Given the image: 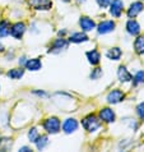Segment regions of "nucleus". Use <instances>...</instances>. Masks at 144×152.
I'll use <instances>...</instances> for the list:
<instances>
[{"label": "nucleus", "mask_w": 144, "mask_h": 152, "mask_svg": "<svg viewBox=\"0 0 144 152\" xmlns=\"http://www.w3.org/2000/svg\"><path fill=\"white\" fill-rule=\"evenodd\" d=\"M82 125L83 128L87 130V132H96L97 129H100L101 126V120L97 118L96 115H93V114H89V115H87L84 119L82 120Z\"/></svg>", "instance_id": "1"}, {"label": "nucleus", "mask_w": 144, "mask_h": 152, "mask_svg": "<svg viewBox=\"0 0 144 152\" xmlns=\"http://www.w3.org/2000/svg\"><path fill=\"white\" fill-rule=\"evenodd\" d=\"M42 125H44V129L46 132L51 133V134H56L59 130H60V120H59L56 116L47 118Z\"/></svg>", "instance_id": "2"}, {"label": "nucleus", "mask_w": 144, "mask_h": 152, "mask_svg": "<svg viewBox=\"0 0 144 152\" xmlns=\"http://www.w3.org/2000/svg\"><path fill=\"white\" fill-rule=\"evenodd\" d=\"M68 41L65 39H56L54 42H52V45L50 46V49H49V53H51V54H60L61 51H64V50L68 49Z\"/></svg>", "instance_id": "3"}, {"label": "nucleus", "mask_w": 144, "mask_h": 152, "mask_svg": "<svg viewBox=\"0 0 144 152\" xmlns=\"http://www.w3.org/2000/svg\"><path fill=\"white\" fill-rule=\"evenodd\" d=\"M28 4L31 8L37 10H49L52 7L51 0H28Z\"/></svg>", "instance_id": "4"}, {"label": "nucleus", "mask_w": 144, "mask_h": 152, "mask_svg": "<svg viewBox=\"0 0 144 152\" xmlns=\"http://www.w3.org/2000/svg\"><path fill=\"white\" fill-rule=\"evenodd\" d=\"M26 32V24L23 22H17L13 26H10V35L14 37L15 40H20L23 33Z\"/></svg>", "instance_id": "5"}, {"label": "nucleus", "mask_w": 144, "mask_h": 152, "mask_svg": "<svg viewBox=\"0 0 144 152\" xmlns=\"http://www.w3.org/2000/svg\"><path fill=\"white\" fill-rule=\"evenodd\" d=\"M122 9H124V3L121 0H112L110 3V13L115 18H119L121 15Z\"/></svg>", "instance_id": "6"}, {"label": "nucleus", "mask_w": 144, "mask_h": 152, "mask_svg": "<svg viewBox=\"0 0 144 152\" xmlns=\"http://www.w3.org/2000/svg\"><path fill=\"white\" fill-rule=\"evenodd\" d=\"M125 99V94L121 90H112L110 94L107 95V101L108 104H119Z\"/></svg>", "instance_id": "7"}, {"label": "nucleus", "mask_w": 144, "mask_h": 152, "mask_svg": "<svg viewBox=\"0 0 144 152\" xmlns=\"http://www.w3.org/2000/svg\"><path fill=\"white\" fill-rule=\"evenodd\" d=\"M113 29H115V22L113 20H103L97 27V31H98L100 35H106V33L112 32Z\"/></svg>", "instance_id": "8"}, {"label": "nucleus", "mask_w": 144, "mask_h": 152, "mask_svg": "<svg viewBox=\"0 0 144 152\" xmlns=\"http://www.w3.org/2000/svg\"><path fill=\"white\" fill-rule=\"evenodd\" d=\"M77 129H78V121L73 119V118L66 119L64 121V124H63V130H64V133H66V134L74 133Z\"/></svg>", "instance_id": "9"}, {"label": "nucleus", "mask_w": 144, "mask_h": 152, "mask_svg": "<svg viewBox=\"0 0 144 152\" xmlns=\"http://www.w3.org/2000/svg\"><path fill=\"white\" fill-rule=\"evenodd\" d=\"M79 26L84 32H89L92 29H95L96 23H95V20L89 18V17H82V18L79 19Z\"/></svg>", "instance_id": "10"}, {"label": "nucleus", "mask_w": 144, "mask_h": 152, "mask_svg": "<svg viewBox=\"0 0 144 152\" xmlns=\"http://www.w3.org/2000/svg\"><path fill=\"white\" fill-rule=\"evenodd\" d=\"M100 119L105 123H112V121H115V113L111 109L105 107L100 111Z\"/></svg>", "instance_id": "11"}, {"label": "nucleus", "mask_w": 144, "mask_h": 152, "mask_svg": "<svg viewBox=\"0 0 144 152\" xmlns=\"http://www.w3.org/2000/svg\"><path fill=\"white\" fill-rule=\"evenodd\" d=\"M143 8H144L143 3H140V1L133 3L130 5V8L128 9V17H129V18H135V17H137L143 10Z\"/></svg>", "instance_id": "12"}, {"label": "nucleus", "mask_w": 144, "mask_h": 152, "mask_svg": "<svg viewBox=\"0 0 144 152\" xmlns=\"http://www.w3.org/2000/svg\"><path fill=\"white\" fill-rule=\"evenodd\" d=\"M126 31H128L130 35L137 36L138 33L140 32V26H139V23H138L135 19L130 18V19L128 20V23H126Z\"/></svg>", "instance_id": "13"}, {"label": "nucleus", "mask_w": 144, "mask_h": 152, "mask_svg": "<svg viewBox=\"0 0 144 152\" xmlns=\"http://www.w3.org/2000/svg\"><path fill=\"white\" fill-rule=\"evenodd\" d=\"M117 77L119 79H120V82L122 83H126V82H130V81H133V75H131L129 73V70L125 68V66H120L117 70Z\"/></svg>", "instance_id": "14"}, {"label": "nucleus", "mask_w": 144, "mask_h": 152, "mask_svg": "<svg viewBox=\"0 0 144 152\" xmlns=\"http://www.w3.org/2000/svg\"><path fill=\"white\" fill-rule=\"evenodd\" d=\"M24 65H26V68L28 70H31V72L40 70L42 68V63H41L40 59H37V58H35V59H28Z\"/></svg>", "instance_id": "15"}, {"label": "nucleus", "mask_w": 144, "mask_h": 152, "mask_svg": "<svg viewBox=\"0 0 144 152\" xmlns=\"http://www.w3.org/2000/svg\"><path fill=\"white\" fill-rule=\"evenodd\" d=\"M70 42H74V44H80V42H86L88 41V36L83 32H75L73 35H70L69 37Z\"/></svg>", "instance_id": "16"}, {"label": "nucleus", "mask_w": 144, "mask_h": 152, "mask_svg": "<svg viewBox=\"0 0 144 152\" xmlns=\"http://www.w3.org/2000/svg\"><path fill=\"white\" fill-rule=\"evenodd\" d=\"M87 59L92 65H97L101 60V54L97 51V50H92V51L87 53Z\"/></svg>", "instance_id": "17"}, {"label": "nucleus", "mask_w": 144, "mask_h": 152, "mask_svg": "<svg viewBox=\"0 0 144 152\" xmlns=\"http://www.w3.org/2000/svg\"><path fill=\"white\" fill-rule=\"evenodd\" d=\"M134 50L138 55L144 54V36H139L134 42Z\"/></svg>", "instance_id": "18"}, {"label": "nucleus", "mask_w": 144, "mask_h": 152, "mask_svg": "<svg viewBox=\"0 0 144 152\" xmlns=\"http://www.w3.org/2000/svg\"><path fill=\"white\" fill-rule=\"evenodd\" d=\"M121 55H122V53L119 48H112L106 53V56H107L110 60H119V59L121 58Z\"/></svg>", "instance_id": "19"}, {"label": "nucleus", "mask_w": 144, "mask_h": 152, "mask_svg": "<svg viewBox=\"0 0 144 152\" xmlns=\"http://www.w3.org/2000/svg\"><path fill=\"white\" fill-rule=\"evenodd\" d=\"M10 35V23L8 20L0 22V37H7Z\"/></svg>", "instance_id": "20"}, {"label": "nucleus", "mask_w": 144, "mask_h": 152, "mask_svg": "<svg viewBox=\"0 0 144 152\" xmlns=\"http://www.w3.org/2000/svg\"><path fill=\"white\" fill-rule=\"evenodd\" d=\"M24 74V70L22 68H14V69H10L9 72L7 73V75L9 77L10 79H20Z\"/></svg>", "instance_id": "21"}, {"label": "nucleus", "mask_w": 144, "mask_h": 152, "mask_svg": "<svg viewBox=\"0 0 144 152\" xmlns=\"http://www.w3.org/2000/svg\"><path fill=\"white\" fill-rule=\"evenodd\" d=\"M12 145H13V142L10 138H0V151H8L9 148H12Z\"/></svg>", "instance_id": "22"}, {"label": "nucleus", "mask_w": 144, "mask_h": 152, "mask_svg": "<svg viewBox=\"0 0 144 152\" xmlns=\"http://www.w3.org/2000/svg\"><path fill=\"white\" fill-rule=\"evenodd\" d=\"M35 143L39 150H44L45 147L49 145V138H47V136H39V138H37V141Z\"/></svg>", "instance_id": "23"}, {"label": "nucleus", "mask_w": 144, "mask_h": 152, "mask_svg": "<svg viewBox=\"0 0 144 152\" xmlns=\"http://www.w3.org/2000/svg\"><path fill=\"white\" fill-rule=\"evenodd\" d=\"M39 130H37V128H31L29 129V132H28V139H29V142H32V143H35L37 141V138H39Z\"/></svg>", "instance_id": "24"}, {"label": "nucleus", "mask_w": 144, "mask_h": 152, "mask_svg": "<svg viewBox=\"0 0 144 152\" xmlns=\"http://www.w3.org/2000/svg\"><path fill=\"white\" fill-rule=\"evenodd\" d=\"M140 83H144V72H138L137 74H135L134 77V84L137 86V84H140Z\"/></svg>", "instance_id": "25"}, {"label": "nucleus", "mask_w": 144, "mask_h": 152, "mask_svg": "<svg viewBox=\"0 0 144 152\" xmlns=\"http://www.w3.org/2000/svg\"><path fill=\"white\" fill-rule=\"evenodd\" d=\"M100 77H102V69L101 68H95L91 73V79H98Z\"/></svg>", "instance_id": "26"}, {"label": "nucleus", "mask_w": 144, "mask_h": 152, "mask_svg": "<svg viewBox=\"0 0 144 152\" xmlns=\"http://www.w3.org/2000/svg\"><path fill=\"white\" fill-rule=\"evenodd\" d=\"M137 114H138V116L142 120H144V102L139 104L137 106Z\"/></svg>", "instance_id": "27"}, {"label": "nucleus", "mask_w": 144, "mask_h": 152, "mask_svg": "<svg viewBox=\"0 0 144 152\" xmlns=\"http://www.w3.org/2000/svg\"><path fill=\"white\" fill-rule=\"evenodd\" d=\"M110 3H111V0H97V4L101 7V8H106L110 5Z\"/></svg>", "instance_id": "28"}, {"label": "nucleus", "mask_w": 144, "mask_h": 152, "mask_svg": "<svg viewBox=\"0 0 144 152\" xmlns=\"http://www.w3.org/2000/svg\"><path fill=\"white\" fill-rule=\"evenodd\" d=\"M33 94H35V95H39V96H46V94H45V92H39V91H35V92H33Z\"/></svg>", "instance_id": "29"}, {"label": "nucleus", "mask_w": 144, "mask_h": 152, "mask_svg": "<svg viewBox=\"0 0 144 152\" xmlns=\"http://www.w3.org/2000/svg\"><path fill=\"white\" fill-rule=\"evenodd\" d=\"M19 151H23V152H27V151H32L31 148H28V147H22Z\"/></svg>", "instance_id": "30"}, {"label": "nucleus", "mask_w": 144, "mask_h": 152, "mask_svg": "<svg viewBox=\"0 0 144 152\" xmlns=\"http://www.w3.org/2000/svg\"><path fill=\"white\" fill-rule=\"evenodd\" d=\"M3 50H4V48H3V45L0 44V51H3Z\"/></svg>", "instance_id": "31"}, {"label": "nucleus", "mask_w": 144, "mask_h": 152, "mask_svg": "<svg viewBox=\"0 0 144 152\" xmlns=\"http://www.w3.org/2000/svg\"><path fill=\"white\" fill-rule=\"evenodd\" d=\"M63 1H65V3H68V1H70V0H63Z\"/></svg>", "instance_id": "32"}]
</instances>
